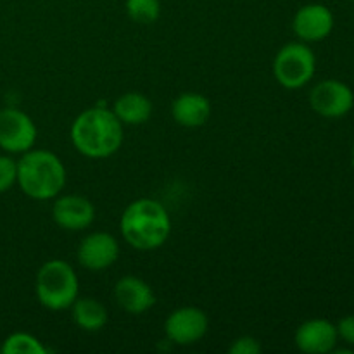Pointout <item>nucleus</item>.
Returning a JSON list of instances; mask_svg holds the SVG:
<instances>
[{
  "mask_svg": "<svg viewBox=\"0 0 354 354\" xmlns=\"http://www.w3.org/2000/svg\"><path fill=\"white\" fill-rule=\"evenodd\" d=\"M127 14L133 23L152 24L161 16L159 0H127Z\"/></svg>",
  "mask_w": 354,
  "mask_h": 354,
  "instance_id": "obj_18",
  "label": "nucleus"
},
{
  "mask_svg": "<svg viewBox=\"0 0 354 354\" xmlns=\"http://www.w3.org/2000/svg\"><path fill=\"white\" fill-rule=\"evenodd\" d=\"M261 351V344L258 339L251 337V335H242V337L235 339L234 344L228 348L230 354H258Z\"/></svg>",
  "mask_w": 354,
  "mask_h": 354,
  "instance_id": "obj_20",
  "label": "nucleus"
},
{
  "mask_svg": "<svg viewBox=\"0 0 354 354\" xmlns=\"http://www.w3.org/2000/svg\"><path fill=\"white\" fill-rule=\"evenodd\" d=\"M17 185L30 199H55L66 185V168L54 152L30 149L17 161Z\"/></svg>",
  "mask_w": 354,
  "mask_h": 354,
  "instance_id": "obj_3",
  "label": "nucleus"
},
{
  "mask_svg": "<svg viewBox=\"0 0 354 354\" xmlns=\"http://www.w3.org/2000/svg\"><path fill=\"white\" fill-rule=\"evenodd\" d=\"M38 130L24 111L7 107L0 111V149L7 154H24L35 147Z\"/></svg>",
  "mask_w": 354,
  "mask_h": 354,
  "instance_id": "obj_6",
  "label": "nucleus"
},
{
  "mask_svg": "<svg viewBox=\"0 0 354 354\" xmlns=\"http://www.w3.org/2000/svg\"><path fill=\"white\" fill-rule=\"evenodd\" d=\"M78 261L90 272L111 268L120 258V242L107 232H92L80 242Z\"/></svg>",
  "mask_w": 354,
  "mask_h": 354,
  "instance_id": "obj_9",
  "label": "nucleus"
},
{
  "mask_svg": "<svg viewBox=\"0 0 354 354\" xmlns=\"http://www.w3.org/2000/svg\"><path fill=\"white\" fill-rule=\"evenodd\" d=\"M334 14L324 3L303 6L292 19V30L296 37L304 44L322 41L334 30Z\"/></svg>",
  "mask_w": 354,
  "mask_h": 354,
  "instance_id": "obj_10",
  "label": "nucleus"
},
{
  "mask_svg": "<svg viewBox=\"0 0 354 354\" xmlns=\"http://www.w3.org/2000/svg\"><path fill=\"white\" fill-rule=\"evenodd\" d=\"M73 322L85 332H99L106 327L109 315L106 306L95 297H76L71 304Z\"/></svg>",
  "mask_w": 354,
  "mask_h": 354,
  "instance_id": "obj_16",
  "label": "nucleus"
},
{
  "mask_svg": "<svg viewBox=\"0 0 354 354\" xmlns=\"http://www.w3.org/2000/svg\"><path fill=\"white\" fill-rule=\"evenodd\" d=\"M35 292L38 303L47 310H69L80 296L78 275L64 259H50L38 270Z\"/></svg>",
  "mask_w": 354,
  "mask_h": 354,
  "instance_id": "obj_4",
  "label": "nucleus"
},
{
  "mask_svg": "<svg viewBox=\"0 0 354 354\" xmlns=\"http://www.w3.org/2000/svg\"><path fill=\"white\" fill-rule=\"evenodd\" d=\"M351 2H354V0H351Z\"/></svg>",
  "mask_w": 354,
  "mask_h": 354,
  "instance_id": "obj_24",
  "label": "nucleus"
},
{
  "mask_svg": "<svg viewBox=\"0 0 354 354\" xmlns=\"http://www.w3.org/2000/svg\"><path fill=\"white\" fill-rule=\"evenodd\" d=\"M123 123L111 109L90 107L80 113L71 124V142L76 151L90 159H106L123 145Z\"/></svg>",
  "mask_w": 354,
  "mask_h": 354,
  "instance_id": "obj_1",
  "label": "nucleus"
},
{
  "mask_svg": "<svg viewBox=\"0 0 354 354\" xmlns=\"http://www.w3.org/2000/svg\"><path fill=\"white\" fill-rule=\"evenodd\" d=\"M121 235L137 251L159 249L171 234V218L159 201L142 197L124 207L120 220Z\"/></svg>",
  "mask_w": 354,
  "mask_h": 354,
  "instance_id": "obj_2",
  "label": "nucleus"
},
{
  "mask_svg": "<svg viewBox=\"0 0 354 354\" xmlns=\"http://www.w3.org/2000/svg\"><path fill=\"white\" fill-rule=\"evenodd\" d=\"M310 106L322 118L337 120L353 109L354 93L351 86L341 80H324L310 92Z\"/></svg>",
  "mask_w": 354,
  "mask_h": 354,
  "instance_id": "obj_7",
  "label": "nucleus"
},
{
  "mask_svg": "<svg viewBox=\"0 0 354 354\" xmlns=\"http://www.w3.org/2000/svg\"><path fill=\"white\" fill-rule=\"evenodd\" d=\"M317 71V57L304 41H290L277 52L273 59L275 80L287 90L303 88Z\"/></svg>",
  "mask_w": 354,
  "mask_h": 354,
  "instance_id": "obj_5",
  "label": "nucleus"
},
{
  "mask_svg": "<svg viewBox=\"0 0 354 354\" xmlns=\"http://www.w3.org/2000/svg\"><path fill=\"white\" fill-rule=\"evenodd\" d=\"M337 328L339 339L346 342V344L354 346V315H348V317L341 318L339 324L335 325Z\"/></svg>",
  "mask_w": 354,
  "mask_h": 354,
  "instance_id": "obj_21",
  "label": "nucleus"
},
{
  "mask_svg": "<svg viewBox=\"0 0 354 354\" xmlns=\"http://www.w3.org/2000/svg\"><path fill=\"white\" fill-rule=\"evenodd\" d=\"M0 353H2V349H0Z\"/></svg>",
  "mask_w": 354,
  "mask_h": 354,
  "instance_id": "obj_23",
  "label": "nucleus"
},
{
  "mask_svg": "<svg viewBox=\"0 0 354 354\" xmlns=\"http://www.w3.org/2000/svg\"><path fill=\"white\" fill-rule=\"evenodd\" d=\"M111 111L116 114V118L123 124L137 127V124H144L151 120L152 102L144 93L127 92L121 97H118Z\"/></svg>",
  "mask_w": 354,
  "mask_h": 354,
  "instance_id": "obj_15",
  "label": "nucleus"
},
{
  "mask_svg": "<svg viewBox=\"0 0 354 354\" xmlns=\"http://www.w3.org/2000/svg\"><path fill=\"white\" fill-rule=\"evenodd\" d=\"M17 183V161L10 156H0V194H6Z\"/></svg>",
  "mask_w": 354,
  "mask_h": 354,
  "instance_id": "obj_19",
  "label": "nucleus"
},
{
  "mask_svg": "<svg viewBox=\"0 0 354 354\" xmlns=\"http://www.w3.org/2000/svg\"><path fill=\"white\" fill-rule=\"evenodd\" d=\"M52 220L62 230H85L95 220V207L90 203V199L76 196V194L55 197L54 204H52Z\"/></svg>",
  "mask_w": 354,
  "mask_h": 354,
  "instance_id": "obj_11",
  "label": "nucleus"
},
{
  "mask_svg": "<svg viewBox=\"0 0 354 354\" xmlns=\"http://www.w3.org/2000/svg\"><path fill=\"white\" fill-rule=\"evenodd\" d=\"M171 116L180 127L199 128L207 123L211 116V102L207 97L197 92H185L171 104Z\"/></svg>",
  "mask_w": 354,
  "mask_h": 354,
  "instance_id": "obj_14",
  "label": "nucleus"
},
{
  "mask_svg": "<svg viewBox=\"0 0 354 354\" xmlns=\"http://www.w3.org/2000/svg\"><path fill=\"white\" fill-rule=\"evenodd\" d=\"M114 299L127 313L144 315L156 304V294L145 280L127 275L114 286Z\"/></svg>",
  "mask_w": 354,
  "mask_h": 354,
  "instance_id": "obj_13",
  "label": "nucleus"
},
{
  "mask_svg": "<svg viewBox=\"0 0 354 354\" xmlns=\"http://www.w3.org/2000/svg\"><path fill=\"white\" fill-rule=\"evenodd\" d=\"M337 328L325 318H311L297 327L294 342L297 349L308 354L332 353L337 346Z\"/></svg>",
  "mask_w": 354,
  "mask_h": 354,
  "instance_id": "obj_12",
  "label": "nucleus"
},
{
  "mask_svg": "<svg viewBox=\"0 0 354 354\" xmlns=\"http://www.w3.org/2000/svg\"><path fill=\"white\" fill-rule=\"evenodd\" d=\"M2 354H47L40 339L28 332H14L0 344Z\"/></svg>",
  "mask_w": 354,
  "mask_h": 354,
  "instance_id": "obj_17",
  "label": "nucleus"
},
{
  "mask_svg": "<svg viewBox=\"0 0 354 354\" xmlns=\"http://www.w3.org/2000/svg\"><path fill=\"white\" fill-rule=\"evenodd\" d=\"M351 162H353V166H354V144H353V149H351Z\"/></svg>",
  "mask_w": 354,
  "mask_h": 354,
  "instance_id": "obj_22",
  "label": "nucleus"
},
{
  "mask_svg": "<svg viewBox=\"0 0 354 354\" xmlns=\"http://www.w3.org/2000/svg\"><path fill=\"white\" fill-rule=\"evenodd\" d=\"M209 328L206 311L197 306H183L171 311L165 322V334L176 346H190L199 342Z\"/></svg>",
  "mask_w": 354,
  "mask_h": 354,
  "instance_id": "obj_8",
  "label": "nucleus"
}]
</instances>
